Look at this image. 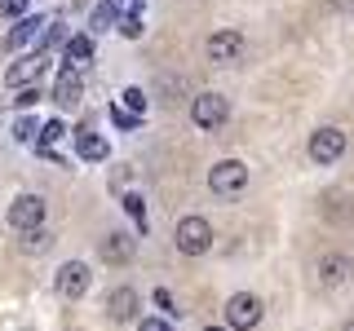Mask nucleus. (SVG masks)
Listing matches in <instances>:
<instances>
[{
	"label": "nucleus",
	"instance_id": "13",
	"mask_svg": "<svg viewBox=\"0 0 354 331\" xmlns=\"http://www.w3.org/2000/svg\"><path fill=\"white\" fill-rule=\"evenodd\" d=\"M53 102H58V106H75V102H80V75H75L71 66H66V71L58 75V84H53Z\"/></svg>",
	"mask_w": 354,
	"mask_h": 331
},
{
	"label": "nucleus",
	"instance_id": "27",
	"mask_svg": "<svg viewBox=\"0 0 354 331\" xmlns=\"http://www.w3.org/2000/svg\"><path fill=\"white\" fill-rule=\"evenodd\" d=\"M111 5L120 9L124 18H138V9H142V0H111Z\"/></svg>",
	"mask_w": 354,
	"mask_h": 331
},
{
	"label": "nucleus",
	"instance_id": "4",
	"mask_svg": "<svg viewBox=\"0 0 354 331\" xmlns=\"http://www.w3.org/2000/svg\"><path fill=\"white\" fill-rule=\"evenodd\" d=\"M9 225L14 230H44V199L40 194H18L14 203H9Z\"/></svg>",
	"mask_w": 354,
	"mask_h": 331
},
{
	"label": "nucleus",
	"instance_id": "5",
	"mask_svg": "<svg viewBox=\"0 0 354 331\" xmlns=\"http://www.w3.org/2000/svg\"><path fill=\"white\" fill-rule=\"evenodd\" d=\"M53 287H58L62 301H80L88 292V265L84 261H66L58 265V274H53Z\"/></svg>",
	"mask_w": 354,
	"mask_h": 331
},
{
	"label": "nucleus",
	"instance_id": "26",
	"mask_svg": "<svg viewBox=\"0 0 354 331\" xmlns=\"http://www.w3.org/2000/svg\"><path fill=\"white\" fill-rule=\"evenodd\" d=\"M111 119H115L120 128H138V115H129L124 106H115V110H111Z\"/></svg>",
	"mask_w": 354,
	"mask_h": 331
},
{
	"label": "nucleus",
	"instance_id": "22",
	"mask_svg": "<svg viewBox=\"0 0 354 331\" xmlns=\"http://www.w3.org/2000/svg\"><path fill=\"white\" fill-rule=\"evenodd\" d=\"M120 31H124L129 40H142V14L138 18H120Z\"/></svg>",
	"mask_w": 354,
	"mask_h": 331
},
{
	"label": "nucleus",
	"instance_id": "10",
	"mask_svg": "<svg viewBox=\"0 0 354 331\" xmlns=\"http://www.w3.org/2000/svg\"><path fill=\"white\" fill-rule=\"evenodd\" d=\"M49 71V58H44V49H36V53H27L22 62H14L5 71V84H14V88H27L31 80H40V75Z\"/></svg>",
	"mask_w": 354,
	"mask_h": 331
},
{
	"label": "nucleus",
	"instance_id": "18",
	"mask_svg": "<svg viewBox=\"0 0 354 331\" xmlns=\"http://www.w3.org/2000/svg\"><path fill=\"white\" fill-rule=\"evenodd\" d=\"M88 22H93V31H111V27H120V9L115 5H97Z\"/></svg>",
	"mask_w": 354,
	"mask_h": 331
},
{
	"label": "nucleus",
	"instance_id": "9",
	"mask_svg": "<svg viewBox=\"0 0 354 331\" xmlns=\"http://www.w3.org/2000/svg\"><path fill=\"white\" fill-rule=\"evenodd\" d=\"M243 49H248V40L239 36V31H213V36H208V58L213 62H221V66H230V62H239L243 58Z\"/></svg>",
	"mask_w": 354,
	"mask_h": 331
},
{
	"label": "nucleus",
	"instance_id": "3",
	"mask_svg": "<svg viewBox=\"0 0 354 331\" xmlns=\"http://www.w3.org/2000/svg\"><path fill=\"white\" fill-rule=\"evenodd\" d=\"M208 185H213V194H239L243 185H248V163H239V159H221V163H213V172H208Z\"/></svg>",
	"mask_w": 354,
	"mask_h": 331
},
{
	"label": "nucleus",
	"instance_id": "20",
	"mask_svg": "<svg viewBox=\"0 0 354 331\" xmlns=\"http://www.w3.org/2000/svg\"><path fill=\"white\" fill-rule=\"evenodd\" d=\"M62 132H66V128H62V119H49V124H44V132H40V141H36V150H49L53 141L62 137Z\"/></svg>",
	"mask_w": 354,
	"mask_h": 331
},
{
	"label": "nucleus",
	"instance_id": "29",
	"mask_svg": "<svg viewBox=\"0 0 354 331\" xmlns=\"http://www.w3.org/2000/svg\"><path fill=\"white\" fill-rule=\"evenodd\" d=\"M5 14H22V0H5Z\"/></svg>",
	"mask_w": 354,
	"mask_h": 331
},
{
	"label": "nucleus",
	"instance_id": "7",
	"mask_svg": "<svg viewBox=\"0 0 354 331\" xmlns=\"http://www.w3.org/2000/svg\"><path fill=\"white\" fill-rule=\"evenodd\" d=\"M341 154H346V132L341 128H319V132H310V159L315 163H337Z\"/></svg>",
	"mask_w": 354,
	"mask_h": 331
},
{
	"label": "nucleus",
	"instance_id": "2",
	"mask_svg": "<svg viewBox=\"0 0 354 331\" xmlns=\"http://www.w3.org/2000/svg\"><path fill=\"white\" fill-rule=\"evenodd\" d=\"M261 323V301L252 292H235L226 301V327L230 331H252Z\"/></svg>",
	"mask_w": 354,
	"mask_h": 331
},
{
	"label": "nucleus",
	"instance_id": "15",
	"mask_svg": "<svg viewBox=\"0 0 354 331\" xmlns=\"http://www.w3.org/2000/svg\"><path fill=\"white\" fill-rule=\"evenodd\" d=\"M75 154L88 159V163H102L106 159V137H97V132H80V137H75Z\"/></svg>",
	"mask_w": 354,
	"mask_h": 331
},
{
	"label": "nucleus",
	"instance_id": "19",
	"mask_svg": "<svg viewBox=\"0 0 354 331\" xmlns=\"http://www.w3.org/2000/svg\"><path fill=\"white\" fill-rule=\"evenodd\" d=\"M120 97H124V110H129V115H138V119L147 115V93H142L138 84H133V88H124Z\"/></svg>",
	"mask_w": 354,
	"mask_h": 331
},
{
	"label": "nucleus",
	"instance_id": "14",
	"mask_svg": "<svg viewBox=\"0 0 354 331\" xmlns=\"http://www.w3.org/2000/svg\"><path fill=\"white\" fill-rule=\"evenodd\" d=\"M40 31H49V22H44V18H22L18 22V27L14 31H9V49H22V44H31V40H36L40 36Z\"/></svg>",
	"mask_w": 354,
	"mask_h": 331
},
{
	"label": "nucleus",
	"instance_id": "23",
	"mask_svg": "<svg viewBox=\"0 0 354 331\" xmlns=\"http://www.w3.org/2000/svg\"><path fill=\"white\" fill-rule=\"evenodd\" d=\"M155 305H160V309H164V314H169V318L177 314V305H173V296H169V287H155Z\"/></svg>",
	"mask_w": 354,
	"mask_h": 331
},
{
	"label": "nucleus",
	"instance_id": "8",
	"mask_svg": "<svg viewBox=\"0 0 354 331\" xmlns=\"http://www.w3.org/2000/svg\"><path fill=\"white\" fill-rule=\"evenodd\" d=\"M354 274V261L346 257V252H328V257L315 261V283L319 287H341Z\"/></svg>",
	"mask_w": 354,
	"mask_h": 331
},
{
	"label": "nucleus",
	"instance_id": "6",
	"mask_svg": "<svg viewBox=\"0 0 354 331\" xmlns=\"http://www.w3.org/2000/svg\"><path fill=\"white\" fill-rule=\"evenodd\" d=\"M226 115H230V102L221 93H199L195 102H191V119L199 128H221L226 124Z\"/></svg>",
	"mask_w": 354,
	"mask_h": 331
},
{
	"label": "nucleus",
	"instance_id": "11",
	"mask_svg": "<svg viewBox=\"0 0 354 331\" xmlns=\"http://www.w3.org/2000/svg\"><path fill=\"white\" fill-rule=\"evenodd\" d=\"M97 257H102L106 265H129L133 261V234H124V230H111V234L97 243Z\"/></svg>",
	"mask_w": 354,
	"mask_h": 331
},
{
	"label": "nucleus",
	"instance_id": "24",
	"mask_svg": "<svg viewBox=\"0 0 354 331\" xmlns=\"http://www.w3.org/2000/svg\"><path fill=\"white\" fill-rule=\"evenodd\" d=\"M18 106H31V102H40V84H27V88H18V97H14Z\"/></svg>",
	"mask_w": 354,
	"mask_h": 331
},
{
	"label": "nucleus",
	"instance_id": "21",
	"mask_svg": "<svg viewBox=\"0 0 354 331\" xmlns=\"http://www.w3.org/2000/svg\"><path fill=\"white\" fill-rule=\"evenodd\" d=\"M124 212L138 221L142 230H147V203H142V194H124Z\"/></svg>",
	"mask_w": 354,
	"mask_h": 331
},
{
	"label": "nucleus",
	"instance_id": "28",
	"mask_svg": "<svg viewBox=\"0 0 354 331\" xmlns=\"http://www.w3.org/2000/svg\"><path fill=\"white\" fill-rule=\"evenodd\" d=\"M36 137V124H31V119H18V141H31Z\"/></svg>",
	"mask_w": 354,
	"mask_h": 331
},
{
	"label": "nucleus",
	"instance_id": "12",
	"mask_svg": "<svg viewBox=\"0 0 354 331\" xmlns=\"http://www.w3.org/2000/svg\"><path fill=\"white\" fill-rule=\"evenodd\" d=\"M138 292L133 287H115V292L106 296V314H111V323H133L138 318Z\"/></svg>",
	"mask_w": 354,
	"mask_h": 331
},
{
	"label": "nucleus",
	"instance_id": "31",
	"mask_svg": "<svg viewBox=\"0 0 354 331\" xmlns=\"http://www.w3.org/2000/svg\"><path fill=\"white\" fill-rule=\"evenodd\" d=\"M341 331H354V318H350V323H346V327H341Z\"/></svg>",
	"mask_w": 354,
	"mask_h": 331
},
{
	"label": "nucleus",
	"instance_id": "17",
	"mask_svg": "<svg viewBox=\"0 0 354 331\" xmlns=\"http://www.w3.org/2000/svg\"><path fill=\"white\" fill-rule=\"evenodd\" d=\"M49 243H53V234H49V230H27V234H22V243H18V248L27 252V257H31V252H36V257H40V252L49 248Z\"/></svg>",
	"mask_w": 354,
	"mask_h": 331
},
{
	"label": "nucleus",
	"instance_id": "16",
	"mask_svg": "<svg viewBox=\"0 0 354 331\" xmlns=\"http://www.w3.org/2000/svg\"><path fill=\"white\" fill-rule=\"evenodd\" d=\"M93 58V36H71L66 40V62H88Z\"/></svg>",
	"mask_w": 354,
	"mask_h": 331
},
{
	"label": "nucleus",
	"instance_id": "25",
	"mask_svg": "<svg viewBox=\"0 0 354 331\" xmlns=\"http://www.w3.org/2000/svg\"><path fill=\"white\" fill-rule=\"evenodd\" d=\"M138 331H173V323H169V318H142Z\"/></svg>",
	"mask_w": 354,
	"mask_h": 331
},
{
	"label": "nucleus",
	"instance_id": "1",
	"mask_svg": "<svg viewBox=\"0 0 354 331\" xmlns=\"http://www.w3.org/2000/svg\"><path fill=\"white\" fill-rule=\"evenodd\" d=\"M173 239H177V252H186V257H204V252L213 248V225H208L204 217H182Z\"/></svg>",
	"mask_w": 354,
	"mask_h": 331
},
{
	"label": "nucleus",
	"instance_id": "30",
	"mask_svg": "<svg viewBox=\"0 0 354 331\" xmlns=\"http://www.w3.org/2000/svg\"><path fill=\"white\" fill-rule=\"evenodd\" d=\"M204 331H226V327H213V323H208V327H204Z\"/></svg>",
	"mask_w": 354,
	"mask_h": 331
}]
</instances>
